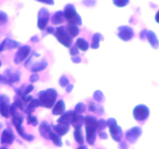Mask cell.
Segmentation results:
<instances>
[{"label":"cell","mask_w":159,"mask_h":149,"mask_svg":"<svg viewBox=\"0 0 159 149\" xmlns=\"http://www.w3.org/2000/svg\"><path fill=\"white\" fill-rule=\"evenodd\" d=\"M103 93L100 90H96L93 93V98L97 102H101L103 99Z\"/></svg>","instance_id":"cell-37"},{"label":"cell","mask_w":159,"mask_h":149,"mask_svg":"<svg viewBox=\"0 0 159 149\" xmlns=\"http://www.w3.org/2000/svg\"><path fill=\"white\" fill-rule=\"evenodd\" d=\"M83 120H84L83 116H82L81 114H79V113L75 112L74 115H73L72 120H71V124L75 127V129L81 128L82 124H83Z\"/></svg>","instance_id":"cell-22"},{"label":"cell","mask_w":159,"mask_h":149,"mask_svg":"<svg viewBox=\"0 0 159 149\" xmlns=\"http://www.w3.org/2000/svg\"><path fill=\"white\" fill-rule=\"evenodd\" d=\"M48 139L51 140V141L53 142V144H54L55 146H57V147H61L62 144H62V141L61 137L59 136L58 134H57L55 132L53 131V130H51V131L50 132Z\"/></svg>","instance_id":"cell-26"},{"label":"cell","mask_w":159,"mask_h":149,"mask_svg":"<svg viewBox=\"0 0 159 149\" xmlns=\"http://www.w3.org/2000/svg\"><path fill=\"white\" fill-rule=\"evenodd\" d=\"M13 104H14V106L16 107V109H19V110H21V111L24 110V106H23L24 103H23V100L21 99V98L19 97L18 96L14 97Z\"/></svg>","instance_id":"cell-32"},{"label":"cell","mask_w":159,"mask_h":149,"mask_svg":"<svg viewBox=\"0 0 159 149\" xmlns=\"http://www.w3.org/2000/svg\"><path fill=\"white\" fill-rule=\"evenodd\" d=\"M0 84H3V85H9V82H8L7 78L3 74H0Z\"/></svg>","instance_id":"cell-45"},{"label":"cell","mask_w":159,"mask_h":149,"mask_svg":"<svg viewBox=\"0 0 159 149\" xmlns=\"http://www.w3.org/2000/svg\"><path fill=\"white\" fill-rule=\"evenodd\" d=\"M53 129L55 131L57 134L59 136H64L70 130V125L66 124H61V123H58L57 125H53Z\"/></svg>","instance_id":"cell-17"},{"label":"cell","mask_w":159,"mask_h":149,"mask_svg":"<svg viewBox=\"0 0 159 149\" xmlns=\"http://www.w3.org/2000/svg\"><path fill=\"white\" fill-rule=\"evenodd\" d=\"M40 106V102H39L37 99H33L30 102H29V104L27 105L26 109H24V111L26 114H31L34 112L37 107Z\"/></svg>","instance_id":"cell-24"},{"label":"cell","mask_w":159,"mask_h":149,"mask_svg":"<svg viewBox=\"0 0 159 149\" xmlns=\"http://www.w3.org/2000/svg\"><path fill=\"white\" fill-rule=\"evenodd\" d=\"M63 13L65 20H66L68 22V23L75 24L76 26H78V25L81 26L82 24V18L72 4H70V3L67 4L65 6Z\"/></svg>","instance_id":"cell-3"},{"label":"cell","mask_w":159,"mask_h":149,"mask_svg":"<svg viewBox=\"0 0 159 149\" xmlns=\"http://www.w3.org/2000/svg\"><path fill=\"white\" fill-rule=\"evenodd\" d=\"M130 0H113V3L116 7L123 8L129 4Z\"/></svg>","instance_id":"cell-35"},{"label":"cell","mask_w":159,"mask_h":149,"mask_svg":"<svg viewBox=\"0 0 159 149\" xmlns=\"http://www.w3.org/2000/svg\"><path fill=\"white\" fill-rule=\"evenodd\" d=\"M30 41L33 42V43H38L39 42V38L37 36H34L30 38Z\"/></svg>","instance_id":"cell-54"},{"label":"cell","mask_w":159,"mask_h":149,"mask_svg":"<svg viewBox=\"0 0 159 149\" xmlns=\"http://www.w3.org/2000/svg\"><path fill=\"white\" fill-rule=\"evenodd\" d=\"M76 47L82 51H86L89 47V43L83 38H78L76 40Z\"/></svg>","instance_id":"cell-30"},{"label":"cell","mask_w":159,"mask_h":149,"mask_svg":"<svg viewBox=\"0 0 159 149\" xmlns=\"http://www.w3.org/2000/svg\"><path fill=\"white\" fill-rule=\"evenodd\" d=\"M65 112V103L62 99L57 101L52 110V114L54 116L63 114Z\"/></svg>","instance_id":"cell-20"},{"label":"cell","mask_w":159,"mask_h":149,"mask_svg":"<svg viewBox=\"0 0 159 149\" xmlns=\"http://www.w3.org/2000/svg\"><path fill=\"white\" fill-rule=\"evenodd\" d=\"M89 110L91 112H94L96 114L101 115L104 114V108L101 105H98V104L95 103V102H91L89 106Z\"/></svg>","instance_id":"cell-29"},{"label":"cell","mask_w":159,"mask_h":149,"mask_svg":"<svg viewBox=\"0 0 159 149\" xmlns=\"http://www.w3.org/2000/svg\"><path fill=\"white\" fill-rule=\"evenodd\" d=\"M21 99L23 100V103H27V102H30L33 99V97L30 96V95H26V96H23V97L21 98Z\"/></svg>","instance_id":"cell-47"},{"label":"cell","mask_w":159,"mask_h":149,"mask_svg":"<svg viewBox=\"0 0 159 149\" xmlns=\"http://www.w3.org/2000/svg\"><path fill=\"white\" fill-rule=\"evenodd\" d=\"M99 138H101V139L106 140L108 138V134H107L105 131H100L99 132Z\"/></svg>","instance_id":"cell-50"},{"label":"cell","mask_w":159,"mask_h":149,"mask_svg":"<svg viewBox=\"0 0 159 149\" xmlns=\"http://www.w3.org/2000/svg\"><path fill=\"white\" fill-rule=\"evenodd\" d=\"M117 29L118 37L124 41H129L134 36V31L133 28L129 26H120L118 27Z\"/></svg>","instance_id":"cell-9"},{"label":"cell","mask_w":159,"mask_h":149,"mask_svg":"<svg viewBox=\"0 0 159 149\" xmlns=\"http://www.w3.org/2000/svg\"><path fill=\"white\" fill-rule=\"evenodd\" d=\"M2 66V62H1V61H0V67Z\"/></svg>","instance_id":"cell-59"},{"label":"cell","mask_w":159,"mask_h":149,"mask_svg":"<svg viewBox=\"0 0 159 149\" xmlns=\"http://www.w3.org/2000/svg\"><path fill=\"white\" fill-rule=\"evenodd\" d=\"M142 133V130L139 127H134L126 132V139L130 144H134Z\"/></svg>","instance_id":"cell-11"},{"label":"cell","mask_w":159,"mask_h":149,"mask_svg":"<svg viewBox=\"0 0 159 149\" xmlns=\"http://www.w3.org/2000/svg\"><path fill=\"white\" fill-rule=\"evenodd\" d=\"M150 110L145 105H138L133 110V116L137 121H144L149 116Z\"/></svg>","instance_id":"cell-6"},{"label":"cell","mask_w":159,"mask_h":149,"mask_svg":"<svg viewBox=\"0 0 159 149\" xmlns=\"http://www.w3.org/2000/svg\"><path fill=\"white\" fill-rule=\"evenodd\" d=\"M50 12L46 8H41L37 14V27L41 31L46 29L49 22Z\"/></svg>","instance_id":"cell-5"},{"label":"cell","mask_w":159,"mask_h":149,"mask_svg":"<svg viewBox=\"0 0 159 149\" xmlns=\"http://www.w3.org/2000/svg\"><path fill=\"white\" fill-rule=\"evenodd\" d=\"M85 110H86V106H85V104H84L83 102H79V103L76 104L74 111L75 113H79V114H81V113H84Z\"/></svg>","instance_id":"cell-34"},{"label":"cell","mask_w":159,"mask_h":149,"mask_svg":"<svg viewBox=\"0 0 159 149\" xmlns=\"http://www.w3.org/2000/svg\"><path fill=\"white\" fill-rule=\"evenodd\" d=\"M51 128L49 124L46 121H42L41 124L39 126V133L40 136L43 137L45 139H48L49 138V133L51 131Z\"/></svg>","instance_id":"cell-19"},{"label":"cell","mask_w":159,"mask_h":149,"mask_svg":"<svg viewBox=\"0 0 159 149\" xmlns=\"http://www.w3.org/2000/svg\"><path fill=\"white\" fill-rule=\"evenodd\" d=\"M77 149H88V147L85 145H81V146H79Z\"/></svg>","instance_id":"cell-55"},{"label":"cell","mask_w":159,"mask_h":149,"mask_svg":"<svg viewBox=\"0 0 159 149\" xmlns=\"http://www.w3.org/2000/svg\"><path fill=\"white\" fill-rule=\"evenodd\" d=\"M86 141L90 145H93L96 139V129L92 127H85Z\"/></svg>","instance_id":"cell-16"},{"label":"cell","mask_w":159,"mask_h":149,"mask_svg":"<svg viewBox=\"0 0 159 149\" xmlns=\"http://www.w3.org/2000/svg\"><path fill=\"white\" fill-rule=\"evenodd\" d=\"M33 90H34V85H25L24 90H23V96H22L20 98L23 97V96H26V95H29V93H30ZM19 97H20V96H19Z\"/></svg>","instance_id":"cell-39"},{"label":"cell","mask_w":159,"mask_h":149,"mask_svg":"<svg viewBox=\"0 0 159 149\" xmlns=\"http://www.w3.org/2000/svg\"><path fill=\"white\" fill-rule=\"evenodd\" d=\"M158 14H159V12H157V14H156V16H155V20H156V22H157V23H158Z\"/></svg>","instance_id":"cell-56"},{"label":"cell","mask_w":159,"mask_h":149,"mask_svg":"<svg viewBox=\"0 0 159 149\" xmlns=\"http://www.w3.org/2000/svg\"><path fill=\"white\" fill-rule=\"evenodd\" d=\"M31 51V47L29 45H23L19 47L18 51L16 53L15 57H14V63L19 65L21 62H23L28 55L30 54Z\"/></svg>","instance_id":"cell-7"},{"label":"cell","mask_w":159,"mask_h":149,"mask_svg":"<svg viewBox=\"0 0 159 149\" xmlns=\"http://www.w3.org/2000/svg\"><path fill=\"white\" fill-rule=\"evenodd\" d=\"M2 123H0V129L2 128Z\"/></svg>","instance_id":"cell-57"},{"label":"cell","mask_w":159,"mask_h":149,"mask_svg":"<svg viewBox=\"0 0 159 149\" xmlns=\"http://www.w3.org/2000/svg\"><path fill=\"white\" fill-rule=\"evenodd\" d=\"M97 119L94 116H90L88 115L85 117H84L83 124H85V127H95L96 129V125H97Z\"/></svg>","instance_id":"cell-27"},{"label":"cell","mask_w":159,"mask_h":149,"mask_svg":"<svg viewBox=\"0 0 159 149\" xmlns=\"http://www.w3.org/2000/svg\"><path fill=\"white\" fill-rule=\"evenodd\" d=\"M109 128H110V133L112 138H113L115 141H116V142L121 141L123 137L122 128H121L120 126H118L117 124L110 126V127H109Z\"/></svg>","instance_id":"cell-15"},{"label":"cell","mask_w":159,"mask_h":149,"mask_svg":"<svg viewBox=\"0 0 159 149\" xmlns=\"http://www.w3.org/2000/svg\"><path fill=\"white\" fill-rule=\"evenodd\" d=\"M9 108H10V99L9 96L5 94L0 95V114L5 118H9Z\"/></svg>","instance_id":"cell-8"},{"label":"cell","mask_w":159,"mask_h":149,"mask_svg":"<svg viewBox=\"0 0 159 149\" xmlns=\"http://www.w3.org/2000/svg\"><path fill=\"white\" fill-rule=\"evenodd\" d=\"M59 84L61 87H66L69 84V80L65 75H62L59 79Z\"/></svg>","instance_id":"cell-38"},{"label":"cell","mask_w":159,"mask_h":149,"mask_svg":"<svg viewBox=\"0 0 159 149\" xmlns=\"http://www.w3.org/2000/svg\"><path fill=\"white\" fill-rule=\"evenodd\" d=\"M103 40V36L99 33H96L93 34V37H92V43H91V47L93 49H97L99 47V42L100 40Z\"/></svg>","instance_id":"cell-25"},{"label":"cell","mask_w":159,"mask_h":149,"mask_svg":"<svg viewBox=\"0 0 159 149\" xmlns=\"http://www.w3.org/2000/svg\"><path fill=\"white\" fill-rule=\"evenodd\" d=\"M146 38L148 39L149 43H150L151 46H152L154 49H158L159 47V42L156 34H155L153 31L147 30V33H146Z\"/></svg>","instance_id":"cell-18"},{"label":"cell","mask_w":159,"mask_h":149,"mask_svg":"<svg viewBox=\"0 0 159 149\" xmlns=\"http://www.w3.org/2000/svg\"><path fill=\"white\" fill-rule=\"evenodd\" d=\"M23 116H22L20 113H19L18 112L13 114L12 116V124L14 125V127L16 129L17 133H19L20 137H21L23 139H24L26 141H33L34 140V136L32 134H30L25 132L24 129L22 127V124H23Z\"/></svg>","instance_id":"cell-2"},{"label":"cell","mask_w":159,"mask_h":149,"mask_svg":"<svg viewBox=\"0 0 159 149\" xmlns=\"http://www.w3.org/2000/svg\"><path fill=\"white\" fill-rule=\"evenodd\" d=\"M73 87H74V85H71V84H68V85L66 86V88H65V90H66L67 93H70L71 91H72Z\"/></svg>","instance_id":"cell-53"},{"label":"cell","mask_w":159,"mask_h":149,"mask_svg":"<svg viewBox=\"0 0 159 149\" xmlns=\"http://www.w3.org/2000/svg\"><path fill=\"white\" fill-rule=\"evenodd\" d=\"M82 4L87 7H93L96 6V0H82Z\"/></svg>","instance_id":"cell-41"},{"label":"cell","mask_w":159,"mask_h":149,"mask_svg":"<svg viewBox=\"0 0 159 149\" xmlns=\"http://www.w3.org/2000/svg\"><path fill=\"white\" fill-rule=\"evenodd\" d=\"M74 138L75 140L79 144H82L84 143V138L82 130L81 128H75L74 131Z\"/></svg>","instance_id":"cell-31"},{"label":"cell","mask_w":159,"mask_h":149,"mask_svg":"<svg viewBox=\"0 0 159 149\" xmlns=\"http://www.w3.org/2000/svg\"><path fill=\"white\" fill-rule=\"evenodd\" d=\"M71 61L75 64H79L82 62V58H81L79 56H74V57H71Z\"/></svg>","instance_id":"cell-48"},{"label":"cell","mask_w":159,"mask_h":149,"mask_svg":"<svg viewBox=\"0 0 159 149\" xmlns=\"http://www.w3.org/2000/svg\"><path fill=\"white\" fill-rule=\"evenodd\" d=\"M65 29H66L67 32H68V34H69L70 37H71V38L77 37L79 34V27H78V26H76V25H75V24L68 23V26H66V28H65Z\"/></svg>","instance_id":"cell-28"},{"label":"cell","mask_w":159,"mask_h":149,"mask_svg":"<svg viewBox=\"0 0 159 149\" xmlns=\"http://www.w3.org/2000/svg\"><path fill=\"white\" fill-rule=\"evenodd\" d=\"M69 52H70V54H71V56H72V57L79 55V48L76 47V45H74V46L71 47Z\"/></svg>","instance_id":"cell-42"},{"label":"cell","mask_w":159,"mask_h":149,"mask_svg":"<svg viewBox=\"0 0 159 149\" xmlns=\"http://www.w3.org/2000/svg\"><path fill=\"white\" fill-rule=\"evenodd\" d=\"M54 30H55V29H54V26H48V27L46 28L47 34H54Z\"/></svg>","instance_id":"cell-52"},{"label":"cell","mask_w":159,"mask_h":149,"mask_svg":"<svg viewBox=\"0 0 159 149\" xmlns=\"http://www.w3.org/2000/svg\"><path fill=\"white\" fill-rule=\"evenodd\" d=\"M8 21V16L3 11H0V24L6 23Z\"/></svg>","instance_id":"cell-40"},{"label":"cell","mask_w":159,"mask_h":149,"mask_svg":"<svg viewBox=\"0 0 159 149\" xmlns=\"http://www.w3.org/2000/svg\"><path fill=\"white\" fill-rule=\"evenodd\" d=\"M116 124H117V121H116L114 118H109L107 120V126H108V127L116 125Z\"/></svg>","instance_id":"cell-44"},{"label":"cell","mask_w":159,"mask_h":149,"mask_svg":"<svg viewBox=\"0 0 159 149\" xmlns=\"http://www.w3.org/2000/svg\"><path fill=\"white\" fill-rule=\"evenodd\" d=\"M5 76L7 78L9 85H12L16 82H19L21 78V72L19 70H12L8 68L5 71Z\"/></svg>","instance_id":"cell-12"},{"label":"cell","mask_w":159,"mask_h":149,"mask_svg":"<svg viewBox=\"0 0 159 149\" xmlns=\"http://www.w3.org/2000/svg\"><path fill=\"white\" fill-rule=\"evenodd\" d=\"M35 1L38 2L43 3V4L49 5V6H53L54 4V0H35Z\"/></svg>","instance_id":"cell-46"},{"label":"cell","mask_w":159,"mask_h":149,"mask_svg":"<svg viewBox=\"0 0 159 149\" xmlns=\"http://www.w3.org/2000/svg\"><path fill=\"white\" fill-rule=\"evenodd\" d=\"M0 149H7V148H6V147H0Z\"/></svg>","instance_id":"cell-58"},{"label":"cell","mask_w":159,"mask_h":149,"mask_svg":"<svg viewBox=\"0 0 159 149\" xmlns=\"http://www.w3.org/2000/svg\"><path fill=\"white\" fill-rule=\"evenodd\" d=\"M74 113L75 112L72 110H68V111L65 112L63 114H61V116L57 120V123H61V124H66L70 125Z\"/></svg>","instance_id":"cell-21"},{"label":"cell","mask_w":159,"mask_h":149,"mask_svg":"<svg viewBox=\"0 0 159 149\" xmlns=\"http://www.w3.org/2000/svg\"><path fill=\"white\" fill-rule=\"evenodd\" d=\"M48 61L46 59L43 58L42 60L39 61H34V62H26L25 63V67L27 68L28 70L34 73H37L38 71H43L45 68L48 67Z\"/></svg>","instance_id":"cell-10"},{"label":"cell","mask_w":159,"mask_h":149,"mask_svg":"<svg viewBox=\"0 0 159 149\" xmlns=\"http://www.w3.org/2000/svg\"><path fill=\"white\" fill-rule=\"evenodd\" d=\"M65 22L63 11H57L51 17V23L54 25L61 24Z\"/></svg>","instance_id":"cell-23"},{"label":"cell","mask_w":159,"mask_h":149,"mask_svg":"<svg viewBox=\"0 0 159 149\" xmlns=\"http://www.w3.org/2000/svg\"><path fill=\"white\" fill-rule=\"evenodd\" d=\"M107 121L104 119H100L97 121V125H96V132L99 133L100 131H103L104 129L107 127Z\"/></svg>","instance_id":"cell-33"},{"label":"cell","mask_w":159,"mask_h":149,"mask_svg":"<svg viewBox=\"0 0 159 149\" xmlns=\"http://www.w3.org/2000/svg\"><path fill=\"white\" fill-rule=\"evenodd\" d=\"M26 120H27L28 124H30L32 126H37V124H38V120H37V118L36 116H33L32 114L27 115Z\"/></svg>","instance_id":"cell-36"},{"label":"cell","mask_w":159,"mask_h":149,"mask_svg":"<svg viewBox=\"0 0 159 149\" xmlns=\"http://www.w3.org/2000/svg\"><path fill=\"white\" fill-rule=\"evenodd\" d=\"M57 93L54 88H48L44 91H40L38 93V101L40 106L51 109L54 105L57 99Z\"/></svg>","instance_id":"cell-1"},{"label":"cell","mask_w":159,"mask_h":149,"mask_svg":"<svg viewBox=\"0 0 159 149\" xmlns=\"http://www.w3.org/2000/svg\"><path fill=\"white\" fill-rule=\"evenodd\" d=\"M39 79H40V77H39V75L37 73H33L30 75V81L33 83V82H37L39 80Z\"/></svg>","instance_id":"cell-43"},{"label":"cell","mask_w":159,"mask_h":149,"mask_svg":"<svg viewBox=\"0 0 159 149\" xmlns=\"http://www.w3.org/2000/svg\"><path fill=\"white\" fill-rule=\"evenodd\" d=\"M119 149H128V144L125 141H120Z\"/></svg>","instance_id":"cell-49"},{"label":"cell","mask_w":159,"mask_h":149,"mask_svg":"<svg viewBox=\"0 0 159 149\" xmlns=\"http://www.w3.org/2000/svg\"><path fill=\"white\" fill-rule=\"evenodd\" d=\"M20 47V43L16 40H11L9 38H6L4 40H2L0 43V52L6 50H12L15 48H18Z\"/></svg>","instance_id":"cell-14"},{"label":"cell","mask_w":159,"mask_h":149,"mask_svg":"<svg viewBox=\"0 0 159 149\" xmlns=\"http://www.w3.org/2000/svg\"><path fill=\"white\" fill-rule=\"evenodd\" d=\"M146 33H147V29H143L140 33V39L141 40H144L146 38Z\"/></svg>","instance_id":"cell-51"},{"label":"cell","mask_w":159,"mask_h":149,"mask_svg":"<svg viewBox=\"0 0 159 149\" xmlns=\"http://www.w3.org/2000/svg\"><path fill=\"white\" fill-rule=\"evenodd\" d=\"M54 34L59 43L66 47H71L72 45V38L68 34L65 26H57L54 30Z\"/></svg>","instance_id":"cell-4"},{"label":"cell","mask_w":159,"mask_h":149,"mask_svg":"<svg viewBox=\"0 0 159 149\" xmlns=\"http://www.w3.org/2000/svg\"><path fill=\"white\" fill-rule=\"evenodd\" d=\"M14 140H15V134L12 130L10 128L5 129L1 135V139H0L1 144H5V145L11 144L13 142Z\"/></svg>","instance_id":"cell-13"}]
</instances>
